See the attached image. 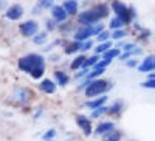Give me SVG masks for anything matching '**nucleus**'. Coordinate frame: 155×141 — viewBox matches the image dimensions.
I'll return each mask as SVG.
<instances>
[{
  "label": "nucleus",
  "instance_id": "f257e3e1",
  "mask_svg": "<svg viewBox=\"0 0 155 141\" xmlns=\"http://www.w3.org/2000/svg\"><path fill=\"white\" fill-rule=\"evenodd\" d=\"M17 65L20 71L30 73L33 79H41L45 74V59L42 54H37V53L25 54L19 59Z\"/></svg>",
  "mask_w": 155,
  "mask_h": 141
},
{
  "label": "nucleus",
  "instance_id": "f03ea898",
  "mask_svg": "<svg viewBox=\"0 0 155 141\" xmlns=\"http://www.w3.org/2000/svg\"><path fill=\"white\" fill-rule=\"evenodd\" d=\"M112 88V84L102 78H98V79H93L87 87H85V96L87 98H96V96H101V95H106L109 90Z\"/></svg>",
  "mask_w": 155,
  "mask_h": 141
},
{
  "label": "nucleus",
  "instance_id": "7ed1b4c3",
  "mask_svg": "<svg viewBox=\"0 0 155 141\" xmlns=\"http://www.w3.org/2000/svg\"><path fill=\"white\" fill-rule=\"evenodd\" d=\"M76 20H78V23H79L81 27H88V25H95V23L101 22L93 8L92 9H85L82 12H78V14H76Z\"/></svg>",
  "mask_w": 155,
  "mask_h": 141
},
{
  "label": "nucleus",
  "instance_id": "20e7f679",
  "mask_svg": "<svg viewBox=\"0 0 155 141\" xmlns=\"http://www.w3.org/2000/svg\"><path fill=\"white\" fill-rule=\"evenodd\" d=\"M23 6L19 5V3H12V5H8V8L5 9V17L11 22H17L23 17Z\"/></svg>",
  "mask_w": 155,
  "mask_h": 141
},
{
  "label": "nucleus",
  "instance_id": "39448f33",
  "mask_svg": "<svg viewBox=\"0 0 155 141\" xmlns=\"http://www.w3.org/2000/svg\"><path fill=\"white\" fill-rule=\"evenodd\" d=\"M19 30H20V34L23 37H33L37 31H39V23L33 19L30 20H25L19 25Z\"/></svg>",
  "mask_w": 155,
  "mask_h": 141
},
{
  "label": "nucleus",
  "instance_id": "423d86ee",
  "mask_svg": "<svg viewBox=\"0 0 155 141\" xmlns=\"http://www.w3.org/2000/svg\"><path fill=\"white\" fill-rule=\"evenodd\" d=\"M95 36V25H88V27H79L74 31V41L76 42H85L90 37Z\"/></svg>",
  "mask_w": 155,
  "mask_h": 141
},
{
  "label": "nucleus",
  "instance_id": "0eeeda50",
  "mask_svg": "<svg viewBox=\"0 0 155 141\" xmlns=\"http://www.w3.org/2000/svg\"><path fill=\"white\" fill-rule=\"evenodd\" d=\"M76 124H78V127L82 130L84 136H90V135L93 133L92 121H90V118H87L85 115H78V116H76Z\"/></svg>",
  "mask_w": 155,
  "mask_h": 141
},
{
  "label": "nucleus",
  "instance_id": "6e6552de",
  "mask_svg": "<svg viewBox=\"0 0 155 141\" xmlns=\"http://www.w3.org/2000/svg\"><path fill=\"white\" fill-rule=\"evenodd\" d=\"M51 19H53L56 23H64V22H67L68 16H67V12L64 11V8L61 5H54L53 8H51Z\"/></svg>",
  "mask_w": 155,
  "mask_h": 141
},
{
  "label": "nucleus",
  "instance_id": "1a4fd4ad",
  "mask_svg": "<svg viewBox=\"0 0 155 141\" xmlns=\"http://www.w3.org/2000/svg\"><path fill=\"white\" fill-rule=\"evenodd\" d=\"M153 67H155V57H153V54H149V56L144 57L143 62L138 64L137 68L141 73H150V71H153Z\"/></svg>",
  "mask_w": 155,
  "mask_h": 141
},
{
  "label": "nucleus",
  "instance_id": "9d476101",
  "mask_svg": "<svg viewBox=\"0 0 155 141\" xmlns=\"http://www.w3.org/2000/svg\"><path fill=\"white\" fill-rule=\"evenodd\" d=\"M14 98L19 102H22V104H27L31 99V93L27 87H17V88H14Z\"/></svg>",
  "mask_w": 155,
  "mask_h": 141
},
{
  "label": "nucleus",
  "instance_id": "9b49d317",
  "mask_svg": "<svg viewBox=\"0 0 155 141\" xmlns=\"http://www.w3.org/2000/svg\"><path fill=\"white\" fill-rule=\"evenodd\" d=\"M61 6L67 12V16H76L79 12V5H78L76 0H64Z\"/></svg>",
  "mask_w": 155,
  "mask_h": 141
},
{
  "label": "nucleus",
  "instance_id": "f8f14e48",
  "mask_svg": "<svg viewBox=\"0 0 155 141\" xmlns=\"http://www.w3.org/2000/svg\"><path fill=\"white\" fill-rule=\"evenodd\" d=\"M39 88H41V92H44V93H47V95H53L54 92H56V88H58V85L54 84V81L53 79H42L41 81V84H39Z\"/></svg>",
  "mask_w": 155,
  "mask_h": 141
},
{
  "label": "nucleus",
  "instance_id": "ddd939ff",
  "mask_svg": "<svg viewBox=\"0 0 155 141\" xmlns=\"http://www.w3.org/2000/svg\"><path fill=\"white\" fill-rule=\"evenodd\" d=\"M54 84L58 85V87H65V85H68V82H70V76L64 71V70H56L54 71Z\"/></svg>",
  "mask_w": 155,
  "mask_h": 141
},
{
  "label": "nucleus",
  "instance_id": "4468645a",
  "mask_svg": "<svg viewBox=\"0 0 155 141\" xmlns=\"http://www.w3.org/2000/svg\"><path fill=\"white\" fill-rule=\"evenodd\" d=\"M107 95H101V96H96L95 99H92V101H85L84 102V106L85 107H88V109H98V107H101V106H104L106 102H107Z\"/></svg>",
  "mask_w": 155,
  "mask_h": 141
},
{
  "label": "nucleus",
  "instance_id": "2eb2a0df",
  "mask_svg": "<svg viewBox=\"0 0 155 141\" xmlns=\"http://www.w3.org/2000/svg\"><path fill=\"white\" fill-rule=\"evenodd\" d=\"M113 129H115V123L113 121H104V123H99L96 126L95 133L96 135H104V133H107V132H110Z\"/></svg>",
  "mask_w": 155,
  "mask_h": 141
},
{
  "label": "nucleus",
  "instance_id": "dca6fc26",
  "mask_svg": "<svg viewBox=\"0 0 155 141\" xmlns=\"http://www.w3.org/2000/svg\"><path fill=\"white\" fill-rule=\"evenodd\" d=\"M127 5L124 3V2H121V0H113L112 2V9H113V12H115V16L116 17H121L124 12L127 11Z\"/></svg>",
  "mask_w": 155,
  "mask_h": 141
},
{
  "label": "nucleus",
  "instance_id": "f3484780",
  "mask_svg": "<svg viewBox=\"0 0 155 141\" xmlns=\"http://www.w3.org/2000/svg\"><path fill=\"white\" fill-rule=\"evenodd\" d=\"M95 12L98 14V17H99V20H102V19H106V17H109V12H110V6L107 5V3H98L95 8Z\"/></svg>",
  "mask_w": 155,
  "mask_h": 141
},
{
  "label": "nucleus",
  "instance_id": "a211bd4d",
  "mask_svg": "<svg viewBox=\"0 0 155 141\" xmlns=\"http://www.w3.org/2000/svg\"><path fill=\"white\" fill-rule=\"evenodd\" d=\"M123 109H124V102L121 99H116L112 102L110 107H107V113L109 115H120L123 112Z\"/></svg>",
  "mask_w": 155,
  "mask_h": 141
},
{
  "label": "nucleus",
  "instance_id": "6ab92c4d",
  "mask_svg": "<svg viewBox=\"0 0 155 141\" xmlns=\"http://www.w3.org/2000/svg\"><path fill=\"white\" fill-rule=\"evenodd\" d=\"M81 44L82 42H76V41H73V42H70V44H65V48H64V53L65 54H74V53H78V51L81 50Z\"/></svg>",
  "mask_w": 155,
  "mask_h": 141
},
{
  "label": "nucleus",
  "instance_id": "aec40b11",
  "mask_svg": "<svg viewBox=\"0 0 155 141\" xmlns=\"http://www.w3.org/2000/svg\"><path fill=\"white\" fill-rule=\"evenodd\" d=\"M47 41H48V33L47 31H37L33 36V44H36V45H44Z\"/></svg>",
  "mask_w": 155,
  "mask_h": 141
},
{
  "label": "nucleus",
  "instance_id": "412c9836",
  "mask_svg": "<svg viewBox=\"0 0 155 141\" xmlns=\"http://www.w3.org/2000/svg\"><path fill=\"white\" fill-rule=\"evenodd\" d=\"M121 54V50L120 48H115V47H112L110 50H107L104 54H102V59H107V61H113V59H116Z\"/></svg>",
  "mask_w": 155,
  "mask_h": 141
},
{
  "label": "nucleus",
  "instance_id": "4be33fe9",
  "mask_svg": "<svg viewBox=\"0 0 155 141\" xmlns=\"http://www.w3.org/2000/svg\"><path fill=\"white\" fill-rule=\"evenodd\" d=\"M126 25H124V22L120 19V17H112L110 19V22H109V28L112 30V31H115V30H121V28H124Z\"/></svg>",
  "mask_w": 155,
  "mask_h": 141
},
{
  "label": "nucleus",
  "instance_id": "5701e85b",
  "mask_svg": "<svg viewBox=\"0 0 155 141\" xmlns=\"http://www.w3.org/2000/svg\"><path fill=\"white\" fill-rule=\"evenodd\" d=\"M113 47V44H112V41H107V42H102V44H98V47L95 48V54H104L107 50H110Z\"/></svg>",
  "mask_w": 155,
  "mask_h": 141
},
{
  "label": "nucleus",
  "instance_id": "b1692460",
  "mask_svg": "<svg viewBox=\"0 0 155 141\" xmlns=\"http://www.w3.org/2000/svg\"><path fill=\"white\" fill-rule=\"evenodd\" d=\"M84 61H85V56H84V54H81V56L74 57V59L70 62V68H71V70H74V71H78L79 68H82V64H84Z\"/></svg>",
  "mask_w": 155,
  "mask_h": 141
},
{
  "label": "nucleus",
  "instance_id": "393cba45",
  "mask_svg": "<svg viewBox=\"0 0 155 141\" xmlns=\"http://www.w3.org/2000/svg\"><path fill=\"white\" fill-rule=\"evenodd\" d=\"M120 139H121V133L116 132L115 129L102 135V141H120Z\"/></svg>",
  "mask_w": 155,
  "mask_h": 141
},
{
  "label": "nucleus",
  "instance_id": "a878e982",
  "mask_svg": "<svg viewBox=\"0 0 155 141\" xmlns=\"http://www.w3.org/2000/svg\"><path fill=\"white\" fill-rule=\"evenodd\" d=\"M104 113H107V107H106V106H101V107H98V109H93L92 113H90V120H96V118L102 116Z\"/></svg>",
  "mask_w": 155,
  "mask_h": 141
},
{
  "label": "nucleus",
  "instance_id": "bb28decb",
  "mask_svg": "<svg viewBox=\"0 0 155 141\" xmlns=\"http://www.w3.org/2000/svg\"><path fill=\"white\" fill-rule=\"evenodd\" d=\"M98 61H99V56H98V54H93V56H90V57H85V61H84V64H82V68H92Z\"/></svg>",
  "mask_w": 155,
  "mask_h": 141
},
{
  "label": "nucleus",
  "instance_id": "cd10ccee",
  "mask_svg": "<svg viewBox=\"0 0 155 141\" xmlns=\"http://www.w3.org/2000/svg\"><path fill=\"white\" fill-rule=\"evenodd\" d=\"M126 34H127V31H126L124 28H121V30H115V31L110 33V41H121L123 37H126Z\"/></svg>",
  "mask_w": 155,
  "mask_h": 141
},
{
  "label": "nucleus",
  "instance_id": "c85d7f7f",
  "mask_svg": "<svg viewBox=\"0 0 155 141\" xmlns=\"http://www.w3.org/2000/svg\"><path fill=\"white\" fill-rule=\"evenodd\" d=\"M37 6L41 9H51L54 6V0H37Z\"/></svg>",
  "mask_w": 155,
  "mask_h": 141
},
{
  "label": "nucleus",
  "instance_id": "c756f323",
  "mask_svg": "<svg viewBox=\"0 0 155 141\" xmlns=\"http://www.w3.org/2000/svg\"><path fill=\"white\" fill-rule=\"evenodd\" d=\"M96 39H98V42H99V44L110 41V31H109V30H104V31H101V33H99V34L96 36Z\"/></svg>",
  "mask_w": 155,
  "mask_h": 141
},
{
  "label": "nucleus",
  "instance_id": "7c9ffc66",
  "mask_svg": "<svg viewBox=\"0 0 155 141\" xmlns=\"http://www.w3.org/2000/svg\"><path fill=\"white\" fill-rule=\"evenodd\" d=\"M45 28H47V33L48 31H54V30H58V23L53 19H47L45 20Z\"/></svg>",
  "mask_w": 155,
  "mask_h": 141
},
{
  "label": "nucleus",
  "instance_id": "2f4dec72",
  "mask_svg": "<svg viewBox=\"0 0 155 141\" xmlns=\"http://www.w3.org/2000/svg\"><path fill=\"white\" fill-rule=\"evenodd\" d=\"M150 34H152V31L149 28H140L138 37H140V39H143V41H146L147 37H150Z\"/></svg>",
  "mask_w": 155,
  "mask_h": 141
},
{
  "label": "nucleus",
  "instance_id": "473e14b6",
  "mask_svg": "<svg viewBox=\"0 0 155 141\" xmlns=\"http://www.w3.org/2000/svg\"><path fill=\"white\" fill-rule=\"evenodd\" d=\"M54 136H56V130H54V129H48V130L44 133V136H42V138H44V141H50V139L53 141V139H54Z\"/></svg>",
  "mask_w": 155,
  "mask_h": 141
},
{
  "label": "nucleus",
  "instance_id": "72a5a7b5",
  "mask_svg": "<svg viewBox=\"0 0 155 141\" xmlns=\"http://www.w3.org/2000/svg\"><path fill=\"white\" fill-rule=\"evenodd\" d=\"M124 65L129 67V68H137V67H138V59H135V57L127 59V61L124 62Z\"/></svg>",
  "mask_w": 155,
  "mask_h": 141
},
{
  "label": "nucleus",
  "instance_id": "f704fd0d",
  "mask_svg": "<svg viewBox=\"0 0 155 141\" xmlns=\"http://www.w3.org/2000/svg\"><path fill=\"white\" fill-rule=\"evenodd\" d=\"M90 48H93V42L88 39V41H85V42L81 44V50H79V51H82V53H84V51H88Z\"/></svg>",
  "mask_w": 155,
  "mask_h": 141
},
{
  "label": "nucleus",
  "instance_id": "c9c22d12",
  "mask_svg": "<svg viewBox=\"0 0 155 141\" xmlns=\"http://www.w3.org/2000/svg\"><path fill=\"white\" fill-rule=\"evenodd\" d=\"M135 47H137V45H135L134 42H124V45H123L121 51H126V53H130V51H132Z\"/></svg>",
  "mask_w": 155,
  "mask_h": 141
},
{
  "label": "nucleus",
  "instance_id": "e433bc0d",
  "mask_svg": "<svg viewBox=\"0 0 155 141\" xmlns=\"http://www.w3.org/2000/svg\"><path fill=\"white\" fill-rule=\"evenodd\" d=\"M88 73H90V68H82L81 71H78V73L74 74V79H82V78H85Z\"/></svg>",
  "mask_w": 155,
  "mask_h": 141
},
{
  "label": "nucleus",
  "instance_id": "4c0bfd02",
  "mask_svg": "<svg viewBox=\"0 0 155 141\" xmlns=\"http://www.w3.org/2000/svg\"><path fill=\"white\" fill-rule=\"evenodd\" d=\"M143 87H144V88H150V90H152V88L155 87V79H147V81H144V82H143Z\"/></svg>",
  "mask_w": 155,
  "mask_h": 141
},
{
  "label": "nucleus",
  "instance_id": "58836bf2",
  "mask_svg": "<svg viewBox=\"0 0 155 141\" xmlns=\"http://www.w3.org/2000/svg\"><path fill=\"white\" fill-rule=\"evenodd\" d=\"M90 82H92V81L85 78V79H84V81H82V82L79 84V87H78V92H82V90H85V87H87V85H88Z\"/></svg>",
  "mask_w": 155,
  "mask_h": 141
},
{
  "label": "nucleus",
  "instance_id": "ea45409f",
  "mask_svg": "<svg viewBox=\"0 0 155 141\" xmlns=\"http://www.w3.org/2000/svg\"><path fill=\"white\" fill-rule=\"evenodd\" d=\"M118 59H120L121 62H126L127 59H130V53H126V51H121V54L118 56Z\"/></svg>",
  "mask_w": 155,
  "mask_h": 141
},
{
  "label": "nucleus",
  "instance_id": "a19ab883",
  "mask_svg": "<svg viewBox=\"0 0 155 141\" xmlns=\"http://www.w3.org/2000/svg\"><path fill=\"white\" fill-rule=\"evenodd\" d=\"M141 53H143V50H141L140 47H135V48L130 51V56H140Z\"/></svg>",
  "mask_w": 155,
  "mask_h": 141
},
{
  "label": "nucleus",
  "instance_id": "79ce46f5",
  "mask_svg": "<svg viewBox=\"0 0 155 141\" xmlns=\"http://www.w3.org/2000/svg\"><path fill=\"white\" fill-rule=\"evenodd\" d=\"M8 8V0H0V11H5Z\"/></svg>",
  "mask_w": 155,
  "mask_h": 141
},
{
  "label": "nucleus",
  "instance_id": "37998d69",
  "mask_svg": "<svg viewBox=\"0 0 155 141\" xmlns=\"http://www.w3.org/2000/svg\"><path fill=\"white\" fill-rule=\"evenodd\" d=\"M42 107H39L37 110H36V113H34V120H37V118H41V115H42Z\"/></svg>",
  "mask_w": 155,
  "mask_h": 141
},
{
  "label": "nucleus",
  "instance_id": "c03bdc74",
  "mask_svg": "<svg viewBox=\"0 0 155 141\" xmlns=\"http://www.w3.org/2000/svg\"><path fill=\"white\" fill-rule=\"evenodd\" d=\"M41 11H42V9H41V8H39V6L36 5V6L31 9V14H34V16H36V14H41Z\"/></svg>",
  "mask_w": 155,
  "mask_h": 141
},
{
  "label": "nucleus",
  "instance_id": "a18cd8bd",
  "mask_svg": "<svg viewBox=\"0 0 155 141\" xmlns=\"http://www.w3.org/2000/svg\"><path fill=\"white\" fill-rule=\"evenodd\" d=\"M50 61H59V54H51L50 56Z\"/></svg>",
  "mask_w": 155,
  "mask_h": 141
},
{
  "label": "nucleus",
  "instance_id": "49530a36",
  "mask_svg": "<svg viewBox=\"0 0 155 141\" xmlns=\"http://www.w3.org/2000/svg\"><path fill=\"white\" fill-rule=\"evenodd\" d=\"M147 79H155V73H153V71L147 73Z\"/></svg>",
  "mask_w": 155,
  "mask_h": 141
},
{
  "label": "nucleus",
  "instance_id": "de8ad7c7",
  "mask_svg": "<svg viewBox=\"0 0 155 141\" xmlns=\"http://www.w3.org/2000/svg\"><path fill=\"white\" fill-rule=\"evenodd\" d=\"M76 2H78V0H76Z\"/></svg>",
  "mask_w": 155,
  "mask_h": 141
},
{
  "label": "nucleus",
  "instance_id": "09e8293b",
  "mask_svg": "<svg viewBox=\"0 0 155 141\" xmlns=\"http://www.w3.org/2000/svg\"><path fill=\"white\" fill-rule=\"evenodd\" d=\"M50 141H51V139H50Z\"/></svg>",
  "mask_w": 155,
  "mask_h": 141
}]
</instances>
